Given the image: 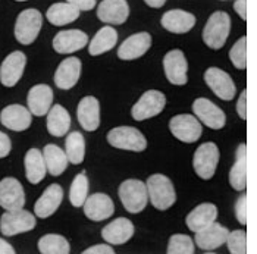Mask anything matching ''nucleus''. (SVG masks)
<instances>
[{"label": "nucleus", "instance_id": "nucleus-34", "mask_svg": "<svg viewBox=\"0 0 257 254\" xmlns=\"http://www.w3.org/2000/svg\"><path fill=\"white\" fill-rule=\"evenodd\" d=\"M39 251L41 254H69L71 245L65 236L59 234L43 235L39 239Z\"/></svg>", "mask_w": 257, "mask_h": 254}, {"label": "nucleus", "instance_id": "nucleus-41", "mask_svg": "<svg viewBox=\"0 0 257 254\" xmlns=\"http://www.w3.org/2000/svg\"><path fill=\"white\" fill-rule=\"evenodd\" d=\"M12 150V143H11V138L8 134L2 133L0 131V159H5V157L9 156Z\"/></svg>", "mask_w": 257, "mask_h": 254}, {"label": "nucleus", "instance_id": "nucleus-42", "mask_svg": "<svg viewBox=\"0 0 257 254\" xmlns=\"http://www.w3.org/2000/svg\"><path fill=\"white\" fill-rule=\"evenodd\" d=\"M84 254H115V250L112 248L109 242H106V244H97L84 250Z\"/></svg>", "mask_w": 257, "mask_h": 254}, {"label": "nucleus", "instance_id": "nucleus-8", "mask_svg": "<svg viewBox=\"0 0 257 254\" xmlns=\"http://www.w3.org/2000/svg\"><path fill=\"white\" fill-rule=\"evenodd\" d=\"M169 131L172 136L187 144L196 143L203 134V126L197 116L193 115H177L169 120Z\"/></svg>", "mask_w": 257, "mask_h": 254}, {"label": "nucleus", "instance_id": "nucleus-43", "mask_svg": "<svg viewBox=\"0 0 257 254\" xmlns=\"http://www.w3.org/2000/svg\"><path fill=\"white\" fill-rule=\"evenodd\" d=\"M237 113L242 120L247 119V90H242L237 101Z\"/></svg>", "mask_w": 257, "mask_h": 254}, {"label": "nucleus", "instance_id": "nucleus-20", "mask_svg": "<svg viewBox=\"0 0 257 254\" xmlns=\"http://www.w3.org/2000/svg\"><path fill=\"white\" fill-rule=\"evenodd\" d=\"M27 104L34 116H44L49 113L53 104V90L46 84H37L30 88Z\"/></svg>", "mask_w": 257, "mask_h": 254}, {"label": "nucleus", "instance_id": "nucleus-35", "mask_svg": "<svg viewBox=\"0 0 257 254\" xmlns=\"http://www.w3.org/2000/svg\"><path fill=\"white\" fill-rule=\"evenodd\" d=\"M65 152L69 159V163L79 165L85 157V140L78 131H72L68 134L65 141Z\"/></svg>", "mask_w": 257, "mask_h": 254}, {"label": "nucleus", "instance_id": "nucleus-47", "mask_svg": "<svg viewBox=\"0 0 257 254\" xmlns=\"http://www.w3.org/2000/svg\"><path fill=\"white\" fill-rule=\"evenodd\" d=\"M144 2H146V5H147V6H150V8H155V9L162 8V6L166 3V0H144Z\"/></svg>", "mask_w": 257, "mask_h": 254}, {"label": "nucleus", "instance_id": "nucleus-45", "mask_svg": "<svg viewBox=\"0 0 257 254\" xmlns=\"http://www.w3.org/2000/svg\"><path fill=\"white\" fill-rule=\"evenodd\" d=\"M234 11L242 21H247V0H235L234 2Z\"/></svg>", "mask_w": 257, "mask_h": 254}, {"label": "nucleus", "instance_id": "nucleus-2", "mask_svg": "<svg viewBox=\"0 0 257 254\" xmlns=\"http://www.w3.org/2000/svg\"><path fill=\"white\" fill-rule=\"evenodd\" d=\"M231 31V18L226 12L218 11L209 17L203 30V41L207 47L219 50L225 46Z\"/></svg>", "mask_w": 257, "mask_h": 254}, {"label": "nucleus", "instance_id": "nucleus-1", "mask_svg": "<svg viewBox=\"0 0 257 254\" xmlns=\"http://www.w3.org/2000/svg\"><path fill=\"white\" fill-rule=\"evenodd\" d=\"M147 191H149V201L158 210H168L177 201V193L174 188L172 181L168 176L162 174L147 178Z\"/></svg>", "mask_w": 257, "mask_h": 254}, {"label": "nucleus", "instance_id": "nucleus-31", "mask_svg": "<svg viewBox=\"0 0 257 254\" xmlns=\"http://www.w3.org/2000/svg\"><path fill=\"white\" fill-rule=\"evenodd\" d=\"M229 184L237 191H244L247 187V146L245 144L238 146L235 163L229 171Z\"/></svg>", "mask_w": 257, "mask_h": 254}, {"label": "nucleus", "instance_id": "nucleus-25", "mask_svg": "<svg viewBox=\"0 0 257 254\" xmlns=\"http://www.w3.org/2000/svg\"><path fill=\"white\" fill-rule=\"evenodd\" d=\"M228 235H229V231L225 226L213 222L207 228L196 232V245L201 250L212 251L222 247L226 242Z\"/></svg>", "mask_w": 257, "mask_h": 254}, {"label": "nucleus", "instance_id": "nucleus-33", "mask_svg": "<svg viewBox=\"0 0 257 254\" xmlns=\"http://www.w3.org/2000/svg\"><path fill=\"white\" fill-rule=\"evenodd\" d=\"M43 155L46 160L47 172L52 176L62 175L69 163V159L66 156V152H63L56 144H47L43 149Z\"/></svg>", "mask_w": 257, "mask_h": 254}, {"label": "nucleus", "instance_id": "nucleus-36", "mask_svg": "<svg viewBox=\"0 0 257 254\" xmlns=\"http://www.w3.org/2000/svg\"><path fill=\"white\" fill-rule=\"evenodd\" d=\"M88 197V179L85 174H78L74 178L71 188H69V201L74 207L84 206L85 200Z\"/></svg>", "mask_w": 257, "mask_h": 254}, {"label": "nucleus", "instance_id": "nucleus-3", "mask_svg": "<svg viewBox=\"0 0 257 254\" xmlns=\"http://www.w3.org/2000/svg\"><path fill=\"white\" fill-rule=\"evenodd\" d=\"M119 198L130 213H140L149 203L147 185L140 179H126L119 185Z\"/></svg>", "mask_w": 257, "mask_h": 254}, {"label": "nucleus", "instance_id": "nucleus-11", "mask_svg": "<svg viewBox=\"0 0 257 254\" xmlns=\"http://www.w3.org/2000/svg\"><path fill=\"white\" fill-rule=\"evenodd\" d=\"M163 71L168 81L174 85H185L188 81V62L185 55L175 49L165 55Z\"/></svg>", "mask_w": 257, "mask_h": 254}, {"label": "nucleus", "instance_id": "nucleus-40", "mask_svg": "<svg viewBox=\"0 0 257 254\" xmlns=\"http://www.w3.org/2000/svg\"><path fill=\"white\" fill-rule=\"evenodd\" d=\"M235 217L241 225H247V194H241L235 203Z\"/></svg>", "mask_w": 257, "mask_h": 254}, {"label": "nucleus", "instance_id": "nucleus-14", "mask_svg": "<svg viewBox=\"0 0 257 254\" xmlns=\"http://www.w3.org/2000/svg\"><path fill=\"white\" fill-rule=\"evenodd\" d=\"M204 81L209 85V88L222 100H232L235 97L237 88L232 78L219 68H209L204 72Z\"/></svg>", "mask_w": 257, "mask_h": 254}, {"label": "nucleus", "instance_id": "nucleus-26", "mask_svg": "<svg viewBox=\"0 0 257 254\" xmlns=\"http://www.w3.org/2000/svg\"><path fill=\"white\" fill-rule=\"evenodd\" d=\"M160 24L166 31L172 34H185L196 25V17L187 11L172 9L163 14Z\"/></svg>", "mask_w": 257, "mask_h": 254}, {"label": "nucleus", "instance_id": "nucleus-44", "mask_svg": "<svg viewBox=\"0 0 257 254\" xmlns=\"http://www.w3.org/2000/svg\"><path fill=\"white\" fill-rule=\"evenodd\" d=\"M68 3L74 5L77 9H79L81 12H87V11H91L96 8V0H66Z\"/></svg>", "mask_w": 257, "mask_h": 254}, {"label": "nucleus", "instance_id": "nucleus-19", "mask_svg": "<svg viewBox=\"0 0 257 254\" xmlns=\"http://www.w3.org/2000/svg\"><path fill=\"white\" fill-rule=\"evenodd\" d=\"M152 47V36L149 33H137L122 41L118 49L120 60H136L144 56Z\"/></svg>", "mask_w": 257, "mask_h": 254}, {"label": "nucleus", "instance_id": "nucleus-30", "mask_svg": "<svg viewBox=\"0 0 257 254\" xmlns=\"http://www.w3.org/2000/svg\"><path fill=\"white\" fill-rule=\"evenodd\" d=\"M118 43V33L113 27L106 25L100 28L96 36L88 44V53L91 56H100L109 50H112Z\"/></svg>", "mask_w": 257, "mask_h": 254}, {"label": "nucleus", "instance_id": "nucleus-13", "mask_svg": "<svg viewBox=\"0 0 257 254\" xmlns=\"http://www.w3.org/2000/svg\"><path fill=\"white\" fill-rule=\"evenodd\" d=\"M25 206V193L17 178L8 176L0 181V207L17 210Z\"/></svg>", "mask_w": 257, "mask_h": 254}, {"label": "nucleus", "instance_id": "nucleus-18", "mask_svg": "<svg viewBox=\"0 0 257 254\" xmlns=\"http://www.w3.org/2000/svg\"><path fill=\"white\" fill-rule=\"evenodd\" d=\"M130 17L126 0H103L97 6V18L107 25H122Z\"/></svg>", "mask_w": 257, "mask_h": 254}, {"label": "nucleus", "instance_id": "nucleus-32", "mask_svg": "<svg viewBox=\"0 0 257 254\" xmlns=\"http://www.w3.org/2000/svg\"><path fill=\"white\" fill-rule=\"evenodd\" d=\"M81 11L77 9L74 5L68 3V2H62V3H55L52 5L47 12H46V18L47 21L55 25V27H62V25H68L74 21L79 18Z\"/></svg>", "mask_w": 257, "mask_h": 254}, {"label": "nucleus", "instance_id": "nucleus-28", "mask_svg": "<svg viewBox=\"0 0 257 254\" xmlns=\"http://www.w3.org/2000/svg\"><path fill=\"white\" fill-rule=\"evenodd\" d=\"M24 166H25V176L30 184L37 185L40 184L47 174V166L43 152L39 149H30L24 159Z\"/></svg>", "mask_w": 257, "mask_h": 254}, {"label": "nucleus", "instance_id": "nucleus-10", "mask_svg": "<svg viewBox=\"0 0 257 254\" xmlns=\"http://www.w3.org/2000/svg\"><path fill=\"white\" fill-rule=\"evenodd\" d=\"M193 112L198 120L210 130H222L226 123L225 112L209 98H196L193 103Z\"/></svg>", "mask_w": 257, "mask_h": 254}, {"label": "nucleus", "instance_id": "nucleus-16", "mask_svg": "<svg viewBox=\"0 0 257 254\" xmlns=\"http://www.w3.org/2000/svg\"><path fill=\"white\" fill-rule=\"evenodd\" d=\"M82 207H84V215L93 222L106 220L115 212V204L112 198L104 193H94L87 197Z\"/></svg>", "mask_w": 257, "mask_h": 254}, {"label": "nucleus", "instance_id": "nucleus-4", "mask_svg": "<svg viewBox=\"0 0 257 254\" xmlns=\"http://www.w3.org/2000/svg\"><path fill=\"white\" fill-rule=\"evenodd\" d=\"M107 143L119 150L128 152H144L147 147V140L143 133L134 126H116L107 133Z\"/></svg>", "mask_w": 257, "mask_h": 254}, {"label": "nucleus", "instance_id": "nucleus-5", "mask_svg": "<svg viewBox=\"0 0 257 254\" xmlns=\"http://www.w3.org/2000/svg\"><path fill=\"white\" fill-rule=\"evenodd\" d=\"M36 215L22 209L6 210L0 217V232L5 236H15L18 234L30 232L36 228Z\"/></svg>", "mask_w": 257, "mask_h": 254}, {"label": "nucleus", "instance_id": "nucleus-27", "mask_svg": "<svg viewBox=\"0 0 257 254\" xmlns=\"http://www.w3.org/2000/svg\"><path fill=\"white\" fill-rule=\"evenodd\" d=\"M218 217V207L212 203H201L197 207H194L185 219V223L191 232H198L213 222H216Z\"/></svg>", "mask_w": 257, "mask_h": 254}, {"label": "nucleus", "instance_id": "nucleus-22", "mask_svg": "<svg viewBox=\"0 0 257 254\" xmlns=\"http://www.w3.org/2000/svg\"><path fill=\"white\" fill-rule=\"evenodd\" d=\"M77 117L84 131L93 133L100 126V103L93 96L81 98L77 107Z\"/></svg>", "mask_w": 257, "mask_h": 254}, {"label": "nucleus", "instance_id": "nucleus-9", "mask_svg": "<svg viewBox=\"0 0 257 254\" xmlns=\"http://www.w3.org/2000/svg\"><path fill=\"white\" fill-rule=\"evenodd\" d=\"M166 106V96L159 90L146 91L131 109V116L136 120H146L158 116Z\"/></svg>", "mask_w": 257, "mask_h": 254}, {"label": "nucleus", "instance_id": "nucleus-12", "mask_svg": "<svg viewBox=\"0 0 257 254\" xmlns=\"http://www.w3.org/2000/svg\"><path fill=\"white\" fill-rule=\"evenodd\" d=\"M25 65L27 56L20 50L8 55L0 65V82L8 88L15 87L24 75Z\"/></svg>", "mask_w": 257, "mask_h": 254}, {"label": "nucleus", "instance_id": "nucleus-6", "mask_svg": "<svg viewBox=\"0 0 257 254\" xmlns=\"http://www.w3.org/2000/svg\"><path fill=\"white\" fill-rule=\"evenodd\" d=\"M43 25V17L37 9L22 11L15 22V39L22 46L33 44L39 37Z\"/></svg>", "mask_w": 257, "mask_h": 254}, {"label": "nucleus", "instance_id": "nucleus-37", "mask_svg": "<svg viewBox=\"0 0 257 254\" xmlns=\"http://www.w3.org/2000/svg\"><path fill=\"white\" fill-rule=\"evenodd\" d=\"M168 254H193L196 251L194 241L185 234H175L169 238Z\"/></svg>", "mask_w": 257, "mask_h": 254}, {"label": "nucleus", "instance_id": "nucleus-7", "mask_svg": "<svg viewBox=\"0 0 257 254\" xmlns=\"http://www.w3.org/2000/svg\"><path fill=\"white\" fill-rule=\"evenodd\" d=\"M219 163V149L215 143H204L198 146L194 157H193V168L198 178L209 181L212 179Z\"/></svg>", "mask_w": 257, "mask_h": 254}, {"label": "nucleus", "instance_id": "nucleus-15", "mask_svg": "<svg viewBox=\"0 0 257 254\" xmlns=\"http://www.w3.org/2000/svg\"><path fill=\"white\" fill-rule=\"evenodd\" d=\"M0 122L11 131L22 133L31 126L33 113L22 104H9L0 112Z\"/></svg>", "mask_w": 257, "mask_h": 254}, {"label": "nucleus", "instance_id": "nucleus-24", "mask_svg": "<svg viewBox=\"0 0 257 254\" xmlns=\"http://www.w3.org/2000/svg\"><path fill=\"white\" fill-rule=\"evenodd\" d=\"M134 235V223L126 217H118L101 229V238L110 245L128 242Z\"/></svg>", "mask_w": 257, "mask_h": 254}, {"label": "nucleus", "instance_id": "nucleus-38", "mask_svg": "<svg viewBox=\"0 0 257 254\" xmlns=\"http://www.w3.org/2000/svg\"><path fill=\"white\" fill-rule=\"evenodd\" d=\"M229 59L237 69L247 68V37H241L229 50Z\"/></svg>", "mask_w": 257, "mask_h": 254}, {"label": "nucleus", "instance_id": "nucleus-29", "mask_svg": "<svg viewBox=\"0 0 257 254\" xmlns=\"http://www.w3.org/2000/svg\"><path fill=\"white\" fill-rule=\"evenodd\" d=\"M46 126L50 136L53 137H63L69 133L71 128V116L69 112L60 106V104H55L52 106V109L47 113V119H46Z\"/></svg>", "mask_w": 257, "mask_h": 254}, {"label": "nucleus", "instance_id": "nucleus-46", "mask_svg": "<svg viewBox=\"0 0 257 254\" xmlns=\"http://www.w3.org/2000/svg\"><path fill=\"white\" fill-rule=\"evenodd\" d=\"M0 254H15V248L3 238H0Z\"/></svg>", "mask_w": 257, "mask_h": 254}, {"label": "nucleus", "instance_id": "nucleus-39", "mask_svg": "<svg viewBox=\"0 0 257 254\" xmlns=\"http://www.w3.org/2000/svg\"><path fill=\"white\" fill-rule=\"evenodd\" d=\"M226 245H228L229 253L245 254L247 253V232L244 229H237V231L229 232Z\"/></svg>", "mask_w": 257, "mask_h": 254}, {"label": "nucleus", "instance_id": "nucleus-21", "mask_svg": "<svg viewBox=\"0 0 257 254\" xmlns=\"http://www.w3.org/2000/svg\"><path fill=\"white\" fill-rule=\"evenodd\" d=\"M62 200H63V190L59 184L49 185L34 204V215L40 219L50 217L60 207Z\"/></svg>", "mask_w": 257, "mask_h": 254}, {"label": "nucleus", "instance_id": "nucleus-23", "mask_svg": "<svg viewBox=\"0 0 257 254\" xmlns=\"http://www.w3.org/2000/svg\"><path fill=\"white\" fill-rule=\"evenodd\" d=\"M81 60L75 56L62 60L55 72V84L60 90H71L81 77Z\"/></svg>", "mask_w": 257, "mask_h": 254}, {"label": "nucleus", "instance_id": "nucleus-48", "mask_svg": "<svg viewBox=\"0 0 257 254\" xmlns=\"http://www.w3.org/2000/svg\"><path fill=\"white\" fill-rule=\"evenodd\" d=\"M17 2H27V0H17Z\"/></svg>", "mask_w": 257, "mask_h": 254}, {"label": "nucleus", "instance_id": "nucleus-17", "mask_svg": "<svg viewBox=\"0 0 257 254\" xmlns=\"http://www.w3.org/2000/svg\"><path fill=\"white\" fill-rule=\"evenodd\" d=\"M88 44V36L81 30H63L53 39V49L60 55H71Z\"/></svg>", "mask_w": 257, "mask_h": 254}]
</instances>
